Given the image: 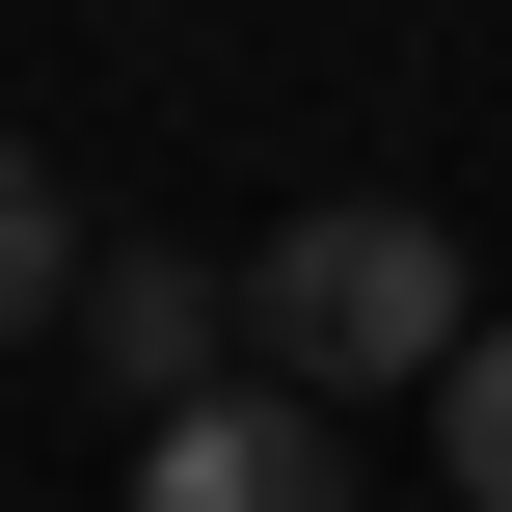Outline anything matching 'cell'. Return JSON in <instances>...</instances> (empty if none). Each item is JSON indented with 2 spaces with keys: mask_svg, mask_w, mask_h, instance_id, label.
Wrapping results in <instances>:
<instances>
[{
  "mask_svg": "<svg viewBox=\"0 0 512 512\" xmlns=\"http://www.w3.org/2000/svg\"><path fill=\"white\" fill-rule=\"evenodd\" d=\"M486 351V297H459V216H405V189H324V216H270V270H243V378L270 405H405V378H459Z\"/></svg>",
  "mask_w": 512,
  "mask_h": 512,
  "instance_id": "6da1fadb",
  "label": "cell"
},
{
  "mask_svg": "<svg viewBox=\"0 0 512 512\" xmlns=\"http://www.w3.org/2000/svg\"><path fill=\"white\" fill-rule=\"evenodd\" d=\"M135 512H351V432H324V405H270V378H216V405H162V432H135Z\"/></svg>",
  "mask_w": 512,
  "mask_h": 512,
  "instance_id": "7a4b0ae2",
  "label": "cell"
},
{
  "mask_svg": "<svg viewBox=\"0 0 512 512\" xmlns=\"http://www.w3.org/2000/svg\"><path fill=\"white\" fill-rule=\"evenodd\" d=\"M81 324H108V378H135V432L243 378V270H162V243H81Z\"/></svg>",
  "mask_w": 512,
  "mask_h": 512,
  "instance_id": "3957f363",
  "label": "cell"
},
{
  "mask_svg": "<svg viewBox=\"0 0 512 512\" xmlns=\"http://www.w3.org/2000/svg\"><path fill=\"white\" fill-rule=\"evenodd\" d=\"M27 324H81V189L0 135V351H27Z\"/></svg>",
  "mask_w": 512,
  "mask_h": 512,
  "instance_id": "277c9868",
  "label": "cell"
},
{
  "mask_svg": "<svg viewBox=\"0 0 512 512\" xmlns=\"http://www.w3.org/2000/svg\"><path fill=\"white\" fill-rule=\"evenodd\" d=\"M432 459H459V486L512 512V324H486V351H459V378H432Z\"/></svg>",
  "mask_w": 512,
  "mask_h": 512,
  "instance_id": "5b68a950",
  "label": "cell"
}]
</instances>
